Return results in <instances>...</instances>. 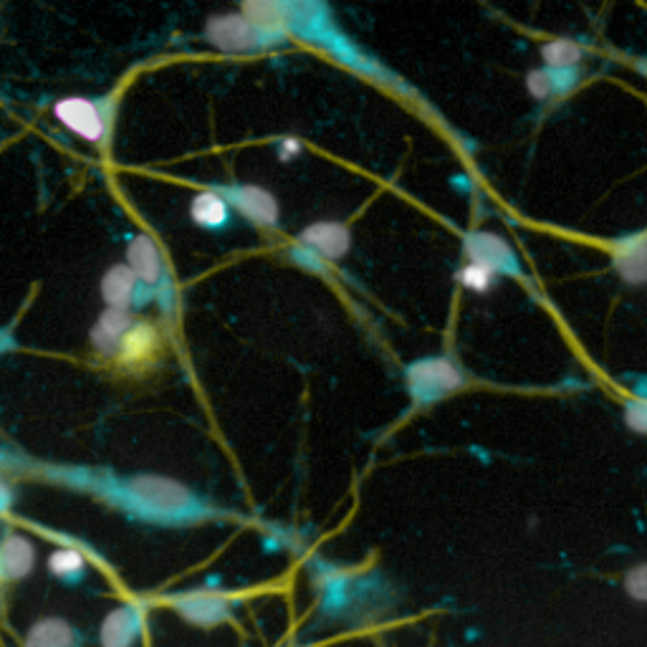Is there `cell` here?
Returning <instances> with one entry per match:
<instances>
[{
  "instance_id": "6da1fadb",
  "label": "cell",
  "mask_w": 647,
  "mask_h": 647,
  "mask_svg": "<svg viewBox=\"0 0 647 647\" xmlns=\"http://www.w3.org/2000/svg\"><path fill=\"white\" fill-rule=\"evenodd\" d=\"M39 476L54 478L66 486L99 496L134 519L158 526H190L211 521L223 516L220 508L203 502L183 483L162 476H125L119 478L109 471L91 468H62V465H43Z\"/></svg>"
},
{
  "instance_id": "7a4b0ae2",
  "label": "cell",
  "mask_w": 647,
  "mask_h": 647,
  "mask_svg": "<svg viewBox=\"0 0 647 647\" xmlns=\"http://www.w3.org/2000/svg\"><path fill=\"white\" fill-rule=\"evenodd\" d=\"M283 31L289 36L304 39L312 46L324 48L342 66L355 68V72L369 76L377 84L397 86V89L408 91V86L397 84L395 76L382 64L365 54L355 41L344 36L339 25L332 19L330 8L322 3H283Z\"/></svg>"
},
{
  "instance_id": "3957f363",
  "label": "cell",
  "mask_w": 647,
  "mask_h": 647,
  "mask_svg": "<svg viewBox=\"0 0 647 647\" xmlns=\"http://www.w3.org/2000/svg\"><path fill=\"white\" fill-rule=\"evenodd\" d=\"M402 377L416 408H430V405H438L445 397L468 387V377H465L461 365L451 355H430L412 359L405 367Z\"/></svg>"
},
{
  "instance_id": "277c9868",
  "label": "cell",
  "mask_w": 647,
  "mask_h": 647,
  "mask_svg": "<svg viewBox=\"0 0 647 647\" xmlns=\"http://www.w3.org/2000/svg\"><path fill=\"white\" fill-rule=\"evenodd\" d=\"M205 39L223 54H261L289 43V33L254 23L246 13H220L205 23Z\"/></svg>"
},
{
  "instance_id": "5b68a950",
  "label": "cell",
  "mask_w": 647,
  "mask_h": 647,
  "mask_svg": "<svg viewBox=\"0 0 647 647\" xmlns=\"http://www.w3.org/2000/svg\"><path fill=\"white\" fill-rule=\"evenodd\" d=\"M56 122L68 132L82 137L89 144L107 147L115 125V99H89V97H64L54 105Z\"/></svg>"
},
{
  "instance_id": "8992f818",
  "label": "cell",
  "mask_w": 647,
  "mask_h": 647,
  "mask_svg": "<svg viewBox=\"0 0 647 647\" xmlns=\"http://www.w3.org/2000/svg\"><path fill=\"white\" fill-rule=\"evenodd\" d=\"M125 263L134 271L137 279L142 281V287L154 293V301H158L165 312L175 309V287H172L165 256H162L160 244L150 236V233H137V236L129 238Z\"/></svg>"
},
{
  "instance_id": "52a82bcc",
  "label": "cell",
  "mask_w": 647,
  "mask_h": 647,
  "mask_svg": "<svg viewBox=\"0 0 647 647\" xmlns=\"http://www.w3.org/2000/svg\"><path fill=\"white\" fill-rule=\"evenodd\" d=\"M165 349L168 342L162 326L150 322V319H140L125 336L117 357L111 359V367L125 377H144L147 373H152V369L162 365Z\"/></svg>"
},
{
  "instance_id": "ba28073f",
  "label": "cell",
  "mask_w": 647,
  "mask_h": 647,
  "mask_svg": "<svg viewBox=\"0 0 647 647\" xmlns=\"http://www.w3.org/2000/svg\"><path fill=\"white\" fill-rule=\"evenodd\" d=\"M463 256L468 263H478L483 269L494 271L496 276H506V279H521L524 281V266L519 254L514 251L498 233L490 230H471L463 238Z\"/></svg>"
},
{
  "instance_id": "9c48e42d",
  "label": "cell",
  "mask_w": 647,
  "mask_h": 647,
  "mask_svg": "<svg viewBox=\"0 0 647 647\" xmlns=\"http://www.w3.org/2000/svg\"><path fill=\"white\" fill-rule=\"evenodd\" d=\"M213 190H218V193L226 197L228 205L238 215H244V218L251 223L256 228H263V230H273L279 226V218H281V208H279V201L269 193V190L261 187V185H211Z\"/></svg>"
},
{
  "instance_id": "30bf717a",
  "label": "cell",
  "mask_w": 647,
  "mask_h": 647,
  "mask_svg": "<svg viewBox=\"0 0 647 647\" xmlns=\"http://www.w3.org/2000/svg\"><path fill=\"white\" fill-rule=\"evenodd\" d=\"M168 605L177 612L180 617L190 625L197 627H215L230 619L233 602L220 592L195 590L185 594H170Z\"/></svg>"
},
{
  "instance_id": "8fae6325",
  "label": "cell",
  "mask_w": 647,
  "mask_h": 647,
  "mask_svg": "<svg viewBox=\"0 0 647 647\" xmlns=\"http://www.w3.org/2000/svg\"><path fill=\"white\" fill-rule=\"evenodd\" d=\"M296 246L312 251L319 261L334 263L349 254L352 236L349 228L339 220H319L299 233Z\"/></svg>"
},
{
  "instance_id": "7c38bea8",
  "label": "cell",
  "mask_w": 647,
  "mask_h": 647,
  "mask_svg": "<svg viewBox=\"0 0 647 647\" xmlns=\"http://www.w3.org/2000/svg\"><path fill=\"white\" fill-rule=\"evenodd\" d=\"M101 299H105L107 309H125L132 312L134 306H142L147 301H154V293L142 287L134 271L127 263H115L111 269L101 276L99 283Z\"/></svg>"
},
{
  "instance_id": "4fadbf2b",
  "label": "cell",
  "mask_w": 647,
  "mask_h": 647,
  "mask_svg": "<svg viewBox=\"0 0 647 647\" xmlns=\"http://www.w3.org/2000/svg\"><path fill=\"white\" fill-rule=\"evenodd\" d=\"M147 612L137 602H127L109 612L99 625V645L101 647H132L144 633Z\"/></svg>"
},
{
  "instance_id": "5bb4252c",
  "label": "cell",
  "mask_w": 647,
  "mask_h": 647,
  "mask_svg": "<svg viewBox=\"0 0 647 647\" xmlns=\"http://www.w3.org/2000/svg\"><path fill=\"white\" fill-rule=\"evenodd\" d=\"M612 266L629 287H647V230L612 240Z\"/></svg>"
},
{
  "instance_id": "9a60e30c",
  "label": "cell",
  "mask_w": 647,
  "mask_h": 647,
  "mask_svg": "<svg viewBox=\"0 0 647 647\" xmlns=\"http://www.w3.org/2000/svg\"><path fill=\"white\" fill-rule=\"evenodd\" d=\"M132 326V312H125V309H105L91 326V349L97 359L111 365V359L117 357V352L122 347L125 336Z\"/></svg>"
},
{
  "instance_id": "2e32d148",
  "label": "cell",
  "mask_w": 647,
  "mask_h": 647,
  "mask_svg": "<svg viewBox=\"0 0 647 647\" xmlns=\"http://www.w3.org/2000/svg\"><path fill=\"white\" fill-rule=\"evenodd\" d=\"M36 567V547L29 537L19 531H6L3 543H0V574L6 582H21Z\"/></svg>"
},
{
  "instance_id": "e0dca14e",
  "label": "cell",
  "mask_w": 647,
  "mask_h": 647,
  "mask_svg": "<svg viewBox=\"0 0 647 647\" xmlns=\"http://www.w3.org/2000/svg\"><path fill=\"white\" fill-rule=\"evenodd\" d=\"M84 637L64 617H43L25 635L23 647H82Z\"/></svg>"
},
{
  "instance_id": "ac0fdd59",
  "label": "cell",
  "mask_w": 647,
  "mask_h": 647,
  "mask_svg": "<svg viewBox=\"0 0 647 647\" xmlns=\"http://www.w3.org/2000/svg\"><path fill=\"white\" fill-rule=\"evenodd\" d=\"M233 208L228 205L226 197H223L218 190H201L193 201H190V218H193L195 226L205 230H220L230 223Z\"/></svg>"
},
{
  "instance_id": "d6986e66",
  "label": "cell",
  "mask_w": 647,
  "mask_h": 647,
  "mask_svg": "<svg viewBox=\"0 0 647 647\" xmlns=\"http://www.w3.org/2000/svg\"><path fill=\"white\" fill-rule=\"evenodd\" d=\"M541 58L547 68H580L584 48L572 39H551L541 46Z\"/></svg>"
},
{
  "instance_id": "ffe728a7",
  "label": "cell",
  "mask_w": 647,
  "mask_h": 647,
  "mask_svg": "<svg viewBox=\"0 0 647 647\" xmlns=\"http://www.w3.org/2000/svg\"><path fill=\"white\" fill-rule=\"evenodd\" d=\"M48 572L58 576L64 582H76L82 580L86 572V557L82 549L76 547H62L56 549L54 554L48 557Z\"/></svg>"
},
{
  "instance_id": "44dd1931",
  "label": "cell",
  "mask_w": 647,
  "mask_h": 647,
  "mask_svg": "<svg viewBox=\"0 0 647 647\" xmlns=\"http://www.w3.org/2000/svg\"><path fill=\"white\" fill-rule=\"evenodd\" d=\"M496 279L498 276L494 271L483 269V266H478V263H465L459 273L461 287L468 289V291H476V293H488L490 289L496 287Z\"/></svg>"
},
{
  "instance_id": "7402d4cb",
  "label": "cell",
  "mask_w": 647,
  "mask_h": 647,
  "mask_svg": "<svg viewBox=\"0 0 647 647\" xmlns=\"http://www.w3.org/2000/svg\"><path fill=\"white\" fill-rule=\"evenodd\" d=\"M526 89L537 101L554 99V82H551V72L547 66L533 68V72L526 74Z\"/></svg>"
},
{
  "instance_id": "603a6c76",
  "label": "cell",
  "mask_w": 647,
  "mask_h": 647,
  "mask_svg": "<svg viewBox=\"0 0 647 647\" xmlns=\"http://www.w3.org/2000/svg\"><path fill=\"white\" fill-rule=\"evenodd\" d=\"M625 422L633 433L647 435V397L625 402Z\"/></svg>"
},
{
  "instance_id": "cb8c5ba5",
  "label": "cell",
  "mask_w": 647,
  "mask_h": 647,
  "mask_svg": "<svg viewBox=\"0 0 647 647\" xmlns=\"http://www.w3.org/2000/svg\"><path fill=\"white\" fill-rule=\"evenodd\" d=\"M551 72V82H554V97H567L569 91L576 89V84H580L582 74L580 68H549Z\"/></svg>"
},
{
  "instance_id": "d4e9b609",
  "label": "cell",
  "mask_w": 647,
  "mask_h": 647,
  "mask_svg": "<svg viewBox=\"0 0 647 647\" xmlns=\"http://www.w3.org/2000/svg\"><path fill=\"white\" fill-rule=\"evenodd\" d=\"M625 586H627L629 597L647 602V564L629 569L627 576H625Z\"/></svg>"
},
{
  "instance_id": "484cf974",
  "label": "cell",
  "mask_w": 647,
  "mask_h": 647,
  "mask_svg": "<svg viewBox=\"0 0 647 647\" xmlns=\"http://www.w3.org/2000/svg\"><path fill=\"white\" fill-rule=\"evenodd\" d=\"M301 152V144H299V140H291V137H287V140H281L279 142V154L283 160H291V158H296V154Z\"/></svg>"
},
{
  "instance_id": "4316f807",
  "label": "cell",
  "mask_w": 647,
  "mask_h": 647,
  "mask_svg": "<svg viewBox=\"0 0 647 647\" xmlns=\"http://www.w3.org/2000/svg\"><path fill=\"white\" fill-rule=\"evenodd\" d=\"M635 66H637V72L647 76V58H640V62H637Z\"/></svg>"
}]
</instances>
